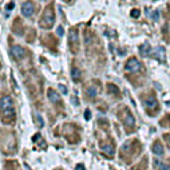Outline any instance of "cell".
Listing matches in <instances>:
<instances>
[{
    "label": "cell",
    "instance_id": "cell-27",
    "mask_svg": "<svg viewBox=\"0 0 170 170\" xmlns=\"http://www.w3.org/2000/svg\"><path fill=\"white\" fill-rule=\"evenodd\" d=\"M14 7H15V3H12V1H11V3L7 4V10H12Z\"/></svg>",
    "mask_w": 170,
    "mask_h": 170
},
{
    "label": "cell",
    "instance_id": "cell-16",
    "mask_svg": "<svg viewBox=\"0 0 170 170\" xmlns=\"http://www.w3.org/2000/svg\"><path fill=\"white\" fill-rule=\"evenodd\" d=\"M71 75H73V79L75 82H79V81H81V78H82L81 70H79V68H76V67L73 68V71H71Z\"/></svg>",
    "mask_w": 170,
    "mask_h": 170
},
{
    "label": "cell",
    "instance_id": "cell-6",
    "mask_svg": "<svg viewBox=\"0 0 170 170\" xmlns=\"http://www.w3.org/2000/svg\"><path fill=\"white\" fill-rule=\"evenodd\" d=\"M122 122H123V125H125V127H126L127 131H131V130L134 129V123H135L134 117L129 113L127 108H126V115L122 117Z\"/></svg>",
    "mask_w": 170,
    "mask_h": 170
},
{
    "label": "cell",
    "instance_id": "cell-17",
    "mask_svg": "<svg viewBox=\"0 0 170 170\" xmlns=\"http://www.w3.org/2000/svg\"><path fill=\"white\" fill-rule=\"evenodd\" d=\"M32 141H34V142H38L40 147H46V146H47L46 142H44V139L42 138L40 134H35V135H34V137H32Z\"/></svg>",
    "mask_w": 170,
    "mask_h": 170
},
{
    "label": "cell",
    "instance_id": "cell-28",
    "mask_svg": "<svg viewBox=\"0 0 170 170\" xmlns=\"http://www.w3.org/2000/svg\"><path fill=\"white\" fill-rule=\"evenodd\" d=\"M76 170H84L83 165H76Z\"/></svg>",
    "mask_w": 170,
    "mask_h": 170
},
{
    "label": "cell",
    "instance_id": "cell-12",
    "mask_svg": "<svg viewBox=\"0 0 170 170\" xmlns=\"http://www.w3.org/2000/svg\"><path fill=\"white\" fill-rule=\"evenodd\" d=\"M139 52L142 56H149L151 55V48H150V44L149 43H143L142 46L139 47Z\"/></svg>",
    "mask_w": 170,
    "mask_h": 170
},
{
    "label": "cell",
    "instance_id": "cell-9",
    "mask_svg": "<svg viewBox=\"0 0 170 170\" xmlns=\"http://www.w3.org/2000/svg\"><path fill=\"white\" fill-rule=\"evenodd\" d=\"M99 147L102 149L103 151H106L108 155H113L114 151H115V149H114V145L110 142V141H107V142H100V143H99Z\"/></svg>",
    "mask_w": 170,
    "mask_h": 170
},
{
    "label": "cell",
    "instance_id": "cell-24",
    "mask_svg": "<svg viewBox=\"0 0 170 170\" xmlns=\"http://www.w3.org/2000/svg\"><path fill=\"white\" fill-rule=\"evenodd\" d=\"M84 118H86V119H90V118H91V111H90V110H86V111H84Z\"/></svg>",
    "mask_w": 170,
    "mask_h": 170
},
{
    "label": "cell",
    "instance_id": "cell-18",
    "mask_svg": "<svg viewBox=\"0 0 170 170\" xmlns=\"http://www.w3.org/2000/svg\"><path fill=\"white\" fill-rule=\"evenodd\" d=\"M107 91L111 92V94H115V95H117V94L119 92V89H118L117 86H114L113 83H108V84H107Z\"/></svg>",
    "mask_w": 170,
    "mask_h": 170
},
{
    "label": "cell",
    "instance_id": "cell-5",
    "mask_svg": "<svg viewBox=\"0 0 170 170\" xmlns=\"http://www.w3.org/2000/svg\"><path fill=\"white\" fill-rule=\"evenodd\" d=\"M125 70L127 73H138L139 70H142V64L139 63V60L137 58H130L127 60L126 66H125Z\"/></svg>",
    "mask_w": 170,
    "mask_h": 170
},
{
    "label": "cell",
    "instance_id": "cell-23",
    "mask_svg": "<svg viewBox=\"0 0 170 170\" xmlns=\"http://www.w3.org/2000/svg\"><path fill=\"white\" fill-rule=\"evenodd\" d=\"M35 118L38 119V123H39L38 126H39V127H42V126H43V119H42V118H40V117H39V115H35Z\"/></svg>",
    "mask_w": 170,
    "mask_h": 170
},
{
    "label": "cell",
    "instance_id": "cell-19",
    "mask_svg": "<svg viewBox=\"0 0 170 170\" xmlns=\"http://www.w3.org/2000/svg\"><path fill=\"white\" fill-rule=\"evenodd\" d=\"M146 162H147V158L145 157V161H143V163L141 162L139 165H137V166L134 167V170H145L146 169Z\"/></svg>",
    "mask_w": 170,
    "mask_h": 170
},
{
    "label": "cell",
    "instance_id": "cell-3",
    "mask_svg": "<svg viewBox=\"0 0 170 170\" xmlns=\"http://www.w3.org/2000/svg\"><path fill=\"white\" fill-rule=\"evenodd\" d=\"M68 46H70L71 51L75 54L78 52L79 50V35H78V31L75 28H71L70 30V34H68Z\"/></svg>",
    "mask_w": 170,
    "mask_h": 170
},
{
    "label": "cell",
    "instance_id": "cell-14",
    "mask_svg": "<svg viewBox=\"0 0 170 170\" xmlns=\"http://www.w3.org/2000/svg\"><path fill=\"white\" fill-rule=\"evenodd\" d=\"M154 166H155L157 170H170L169 163H163V162L158 161V159H154Z\"/></svg>",
    "mask_w": 170,
    "mask_h": 170
},
{
    "label": "cell",
    "instance_id": "cell-20",
    "mask_svg": "<svg viewBox=\"0 0 170 170\" xmlns=\"http://www.w3.org/2000/svg\"><path fill=\"white\" fill-rule=\"evenodd\" d=\"M161 125H162V126H167V127H169L170 126V115L165 117V118L161 121Z\"/></svg>",
    "mask_w": 170,
    "mask_h": 170
},
{
    "label": "cell",
    "instance_id": "cell-26",
    "mask_svg": "<svg viewBox=\"0 0 170 170\" xmlns=\"http://www.w3.org/2000/svg\"><path fill=\"white\" fill-rule=\"evenodd\" d=\"M56 32H58V35H59V36H62L63 34H64V31H63V27H58Z\"/></svg>",
    "mask_w": 170,
    "mask_h": 170
},
{
    "label": "cell",
    "instance_id": "cell-13",
    "mask_svg": "<svg viewBox=\"0 0 170 170\" xmlns=\"http://www.w3.org/2000/svg\"><path fill=\"white\" fill-rule=\"evenodd\" d=\"M151 150H153L154 154H158V155H162L163 154V146L161 145V142L159 141H155L153 145V147H151Z\"/></svg>",
    "mask_w": 170,
    "mask_h": 170
},
{
    "label": "cell",
    "instance_id": "cell-21",
    "mask_svg": "<svg viewBox=\"0 0 170 170\" xmlns=\"http://www.w3.org/2000/svg\"><path fill=\"white\" fill-rule=\"evenodd\" d=\"M58 89H59L60 91L63 92V94H67V87H66V86H63V84H59V86H58Z\"/></svg>",
    "mask_w": 170,
    "mask_h": 170
},
{
    "label": "cell",
    "instance_id": "cell-1",
    "mask_svg": "<svg viewBox=\"0 0 170 170\" xmlns=\"http://www.w3.org/2000/svg\"><path fill=\"white\" fill-rule=\"evenodd\" d=\"M0 111H1V121L4 123H12L15 121V108L14 100L11 97L6 95L0 100Z\"/></svg>",
    "mask_w": 170,
    "mask_h": 170
},
{
    "label": "cell",
    "instance_id": "cell-11",
    "mask_svg": "<svg viewBox=\"0 0 170 170\" xmlns=\"http://www.w3.org/2000/svg\"><path fill=\"white\" fill-rule=\"evenodd\" d=\"M47 95H48V99L51 100L52 103H60L59 95H58V92H55L52 89H48V91H47Z\"/></svg>",
    "mask_w": 170,
    "mask_h": 170
},
{
    "label": "cell",
    "instance_id": "cell-30",
    "mask_svg": "<svg viewBox=\"0 0 170 170\" xmlns=\"http://www.w3.org/2000/svg\"><path fill=\"white\" fill-rule=\"evenodd\" d=\"M165 138H166V141L170 143V134H165Z\"/></svg>",
    "mask_w": 170,
    "mask_h": 170
},
{
    "label": "cell",
    "instance_id": "cell-8",
    "mask_svg": "<svg viewBox=\"0 0 170 170\" xmlns=\"http://www.w3.org/2000/svg\"><path fill=\"white\" fill-rule=\"evenodd\" d=\"M11 52H12V55H14L15 59H18V60L23 59L24 55H26V50L23 48V47H20V46H14L11 48Z\"/></svg>",
    "mask_w": 170,
    "mask_h": 170
},
{
    "label": "cell",
    "instance_id": "cell-10",
    "mask_svg": "<svg viewBox=\"0 0 170 170\" xmlns=\"http://www.w3.org/2000/svg\"><path fill=\"white\" fill-rule=\"evenodd\" d=\"M151 55H153V58L158 59L159 62H165V48L163 47H158L154 52H151Z\"/></svg>",
    "mask_w": 170,
    "mask_h": 170
},
{
    "label": "cell",
    "instance_id": "cell-25",
    "mask_svg": "<svg viewBox=\"0 0 170 170\" xmlns=\"http://www.w3.org/2000/svg\"><path fill=\"white\" fill-rule=\"evenodd\" d=\"M158 16H159V12L158 11H154L153 15H151V18H153L154 20H158Z\"/></svg>",
    "mask_w": 170,
    "mask_h": 170
},
{
    "label": "cell",
    "instance_id": "cell-15",
    "mask_svg": "<svg viewBox=\"0 0 170 170\" xmlns=\"http://www.w3.org/2000/svg\"><path fill=\"white\" fill-rule=\"evenodd\" d=\"M98 92H99V87L90 86L89 89H87V97H89V98H95L98 95Z\"/></svg>",
    "mask_w": 170,
    "mask_h": 170
},
{
    "label": "cell",
    "instance_id": "cell-7",
    "mask_svg": "<svg viewBox=\"0 0 170 170\" xmlns=\"http://www.w3.org/2000/svg\"><path fill=\"white\" fill-rule=\"evenodd\" d=\"M34 11H35V4L32 3V1H26V3H23L22 6V14L24 15V16H31V15L34 14Z\"/></svg>",
    "mask_w": 170,
    "mask_h": 170
},
{
    "label": "cell",
    "instance_id": "cell-4",
    "mask_svg": "<svg viewBox=\"0 0 170 170\" xmlns=\"http://www.w3.org/2000/svg\"><path fill=\"white\" fill-rule=\"evenodd\" d=\"M141 100H142L143 106L146 107V110H150V108H154V110H157V107H158V102H157L155 97L154 95H141Z\"/></svg>",
    "mask_w": 170,
    "mask_h": 170
},
{
    "label": "cell",
    "instance_id": "cell-22",
    "mask_svg": "<svg viewBox=\"0 0 170 170\" xmlns=\"http://www.w3.org/2000/svg\"><path fill=\"white\" fill-rule=\"evenodd\" d=\"M139 14H141L139 10H133V11H131V16L133 18H138V16H139Z\"/></svg>",
    "mask_w": 170,
    "mask_h": 170
},
{
    "label": "cell",
    "instance_id": "cell-2",
    "mask_svg": "<svg viewBox=\"0 0 170 170\" xmlns=\"http://www.w3.org/2000/svg\"><path fill=\"white\" fill-rule=\"evenodd\" d=\"M55 22V14H54V7L50 4V6H47V8L44 10L43 12V16H42L40 19V26L43 28H51L52 24H54Z\"/></svg>",
    "mask_w": 170,
    "mask_h": 170
},
{
    "label": "cell",
    "instance_id": "cell-29",
    "mask_svg": "<svg viewBox=\"0 0 170 170\" xmlns=\"http://www.w3.org/2000/svg\"><path fill=\"white\" fill-rule=\"evenodd\" d=\"M71 100H73V102H74V105H79V100L76 99L75 97H74V98H73V99H71Z\"/></svg>",
    "mask_w": 170,
    "mask_h": 170
}]
</instances>
